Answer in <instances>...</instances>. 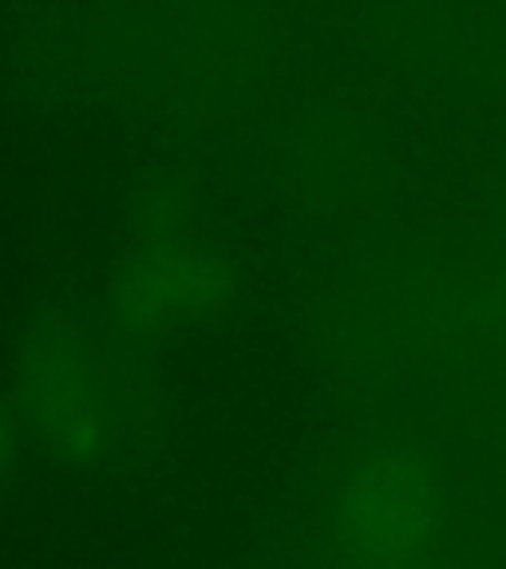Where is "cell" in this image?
Wrapping results in <instances>:
<instances>
[{"label": "cell", "instance_id": "cell-1", "mask_svg": "<svg viewBox=\"0 0 506 569\" xmlns=\"http://www.w3.org/2000/svg\"><path fill=\"white\" fill-rule=\"evenodd\" d=\"M431 533V495L400 467L360 475L348 498V538L368 561L391 569L424 550Z\"/></svg>", "mask_w": 506, "mask_h": 569}, {"label": "cell", "instance_id": "cell-2", "mask_svg": "<svg viewBox=\"0 0 506 569\" xmlns=\"http://www.w3.org/2000/svg\"><path fill=\"white\" fill-rule=\"evenodd\" d=\"M0 451H4V436H0Z\"/></svg>", "mask_w": 506, "mask_h": 569}]
</instances>
